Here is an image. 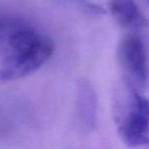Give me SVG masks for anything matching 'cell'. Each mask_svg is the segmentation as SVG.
Listing matches in <instances>:
<instances>
[{
    "label": "cell",
    "instance_id": "6da1fadb",
    "mask_svg": "<svg viewBox=\"0 0 149 149\" xmlns=\"http://www.w3.org/2000/svg\"><path fill=\"white\" fill-rule=\"evenodd\" d=\"M0 82H12L33 74L49 60L55 50L53 40L26 27H16L4 40Z\"/></svg>",
    "mask_w": 149,
    "mask_h": 149
},
{
    "label": "cell",
    "instance_id": "7a4b0ae2",
    "mask_svg": "<svg viewBox=\"0 0 149 149\" xmlns=\"http://www.w3.org/2000/svg\"><path fill=\"white\" fill-rule=\"evenodd\" d=\"M118 134L128 146L149 145V99L124 82L114 98Z\"/></svg>",
    "mask_w": 149,
    "mask_h": 149
},
{
    "label": "cell",
    "instance_id": "3957f363",
    "mask_svg": "<svg viewBox=\"0 0 149 149\" xmlns=\"http://www.w3.org/2000/svg\"><path fill=\"white\" fill-rule=\"evenodd\" d=\"M117 58L124 77V82L142 92L149 78L148 56L144 43L138 36L127 35L120 41Z\"/></svg>",
    "mask_w": 149,
    "mask_h": 149
},
{
    "label": "cell",
    "instance_id": "277c9868",
    "mask_svg": "<svg viewBox=\"0 0 149 149\" xmlns=\"http://www.w3.org/2000/svg\"><path fill=\"white\" fill-rule=\"evenodd\" d=\"M76 112L81 129L89 133L96 125L97 99L91 84L86 80H80L77 84Z\"/></svg>",
    "mask_w": 149,
    "mask_h": 149
},
{
    "label": "cell",
    "instance_id": "5b68a950",
    "mask_svg": "<svg viewBox=\"0 0 149 149\" xmlns=\"http://www.w3.org/2000/svg\"><path fill=\"white\" fill-rule=\"evenodd\" d=\"M109 7L117 24L124 28L143 29L148 20L134 0H109Z\"/></svg>",
    "mask_w": 149,
    "mask_h": 149
},
{
    "label": "cell",
    "instance_id": "8992f818",
    "mask_svg": "<svg viewBox=\"0 0 149 149\" xmlns=\"http://www.w3.org/2000/svg\"><path fill=\"white\" fill-rule=\"evenodd\" d=\"M15 28L16 26H14V25L8 24V23L0 20V43L4 42V40L9 35V33L13 31Z\"/></svg>",
    "mask_w": 149,
    "mask_h": 149
},
{
    "label": "cell",
    "instance_id": "52a82bcc",
    "mask_svg": "<svg viewBox=\"0 0 149 149\" xmlns=\"http://www.w3.org/2000/svg\"><path fill=\"white\" fill-rule=\"evenodd\" d=\"M144 1H146V2H147V3L149 4V0H144Z\"/></svg>",
    "mask_w": 149,
    "mask_h": 149
}]
</instances>
